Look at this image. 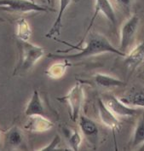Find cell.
I'll use <instances>...</instances> for the list:
<instances>
[{
  "mask_svg": "<svg viewBox=\"0 0 144 151\" xmlns=\"http://www.w3.org/2000/svg\"><path fill=\"white\" fill-rule=\"evenodd\" d=\"M85 42V45L84 47H80L79 45H72L70 44L64 43L65 45L72 47V49L78 50L79 52L76 54L72 55H56V54H49V57L56 58V59H64L67 60L68 62H79L83 59L88 58L90 56L101 55L103 53H112L115 55L125 57L126 54L122 52L120 49L115 48L107 37H105L103 34L96 32H91L85 35L84 39L82 40L81 43ZM72 49H69L67 50H57V53H65Z\"/></svg>",
  "mask_w": 144,
  "mask_h": 151,
  "instance_id": "cell-1",
  "label": "cell"
},
{
  "mask_svg": "<svg viewBox=\"0 0 144 151\" xmlns=\"http://www.w3.org/2000/svg\"><path fill=\"white\" fill-rule=\"evenodd\" d=\"M62 104H67L69 106V115L70 119L73 122H77L80 118V110L85 101V92L81 83L77 82L72 86L68 93L62 97L56 98Z\"/></svg>",
  "mask_w": 144,
  "mask_h": 151,
  "instance_id": "cell-4",
  "label": "cell"
},
{
  "mask_svg": "<svg viewBox=\"0 0 144 151\" xmlns=\"http://www.w3.org/2000/svg\"><path fill=\"white\" fill-rule=\"evenodd\" d=\"M97 105H98V114L101 121L107 127L110 128L114 133L120 127V121L119 118L105 105L101 98L98 99Z\"/></svg>",
  "mask_w": 144,
  "mask_h": 151,
  "instance_id": "cell-8",
  "label": "cell"
},
{
  "mask_svg": "<svg viewBox=\"0 0 144 151\" xmlns=\"http://www.w3.org/2000/svg\"><path fill=\"white\" fill-rule=\"evenodd\" d=\"M54 127V123L44 115L29 116L24 128L32 132H44L50 130Z\"/></svg>",
  "mask_w": 144,
  "mask_h": 151,
  "instance_id": "cell-10",
  "label": "cell"
},
{
  "mask_svg": "<svg viewBox=\"0 0 144 151\" xmlns=\"http://www.w3.org/2000/svg\"><path fill=\"white\" fill-rule=\"evenodd\" d=\"M94 81L99 87L106 89L123 87L126 86V83L123 80L104 73H96L94 75Z\"/></svg>",
  "mask_w": 144,
  "mask_h": 151,
  "instance_id": "cell-13",
  "label": "cell"
},
{
  "mask_svg": "<svg viewBox=\"0 0 144 151\" xmlns=\"http://www.w3.org/2000/svg\"><path fill=\"white\" fill-rule=\"evenodd\" d=\"M100 13H102L105 17L113 26L116 25V22H117L116 15H115L114 9H113V7H112V4L110 3V1L109 0H96V3H95V11H94L93 16L91 17L90 22L89 24L88 28L86 29V32H85V35H86L90 32V30L92 25L94 23L96 18Z\"/></svg>",
  "mask_w": 144,
  "mask_h": 151,
  "instance_id": "cell-7",
  "label": "cell"
},
{
  "mask_svg": "<svg viewBox=\"0 0 144 151\" xmlns=\"http://www.w3.org/2000/svg\"><path fill=\"white\" fill-rule=\"evenodd\" d=\"M30 1H32V2H34V0H30Z\"/></svg>",
  "mask_w": 144,
  "mask_h": 151,
  "instance_id": "cell-25",
  "label": "cell"
},
{
  "mask_svg": "<svg viewBox=\"0 0 144 151\" xmlns=\"http://www.w3.org/2000/svg\"><path fill=\"white\" fill-rule=\"evenodd\" d=\"M32 35V29L30 25L25 18H21L18 20L16 24V36L18 40L28 41Z\"/></svg>",
  "mask_w": 144,
  "mask_h": 151,
  "instance_id": "cell-20",
  "label": "cell"
},
{
  "mask_svg": "<svg viewBox=\"0 0 144 151\" xmlns=\"http://www.w3.org/2000/svg\"><path fill=\"white\" fill-rule=\"evenodd\" d=\"M72 3V0H59V11L58 14L56 16V21L53 24V26L51 27L50 30L49 31L48 33L45 35L46 38L49 39H52L56 36H59L61 33V28H62V17L64 15L65 11L67 10V9L68 7V5Z\"/></svg>",
  "mask_w": 144,
  "mask_h": 151,
  "instance_id": "cell-12",
  "label": "cell"
},
{
  "mask_svg": "<svg viewBox=\"0 0 144 151\" xmlns=\"http://www.w3.org/2000/svg\"><path fill=\"white\" fill-rule=\"evenodd\" d=\"M144 143V114L138 119L132 137L131 146L138 147Z\"/></svg>",
  "mask_w": 144,
  "mask_h": 151,
  "instance_id": "cell-19",
  "label": "cell"
},
{
  "mask_svg": "<svg viewBox=\"0 0 144 151\" xmlns=\"http://www.w3.org/2000/svg\"><path fill=\"white\" fill-rule=\"evenodd\" d=\"M60 143H61V137H60V136L56 135L55 137H54V139L49 143L47 146H44V148H41V149H39V150H57V148H58Z\"/></svg>",
  "mask_w": 144,
  "mask_h": 151,
  "instance_id": "cell-21",
  "label": "cell"
},
{
  "mask_svg": "<svg viewBox=\"0 0 144 151\" xmlns=\"http://www.w3.org/2000/svg\"><path fill=\"white\" fill-rule=\"evenodd\" d=\"M78 120L80 122V131L82 134L87 138L88 142L92 144H96L99 134V129L96 122L85 115H80Z\"/></svg>",
  "mask_w": 144,
  "mask_h": 151,
  "instance_id": "cell-9",
  "label": "cell"
},
{
  "mask_svg": "<svg viewBox=\"0 0 144 151\" xmlns=\"http://www.w3.org/2000/svg\"><path fill=\"white\" fill-rule=\"evenodd\" d=\"M0 22H4V19H3V18H1V17H0Z\"/></svg>",
  "mask_w": 144,
  "mask_h": 151,
  "instance_id": "cell-24",
  "label": "cell"
},
{
  "mask_svg": "<svg viewBox=\"0 0 144 151\" xmlns=\"http://www.w3.org/2000/svg\"><path fill=\"white\" fill-rule=\"evenodd\" d=\"M120 100L131 108H144V92L141 91H134L125 96L121 97Z\"/></svg>",
  "mask_w": 144,
  "mask_h": 151,
  "instance_id": "cell-17",
  "label": "cell"
},
{
  "mask_svg": "<svg viewBox=\"0 0 144 151\" xmlns=\"http://www.w3.org/2000/svg\"><path fill=\"white\" fill-rule=\"evenodd\" d=\"M25 114L28 117L32 115L45 116V109L41 100L39 93L37 90L33 91L32 96L25 109Z\"/></svg>",
  "mask_w": 144,
  "mask_h": 151,
  "instance_id": "cell-11",
  "label": "cell"
},
{
  "mask_svg": "<svg viewBox=\"0 0 144 151\" xmlns=\"http://www.w3.org/2000/svg\"><path fill=\"white\" fill-rule=\"evenodd\" d=\"M140 23V18L136 14H134L125 22L120 30V50L125 53L135 38L138 26ZM126 54V53H125Z\"/></svg>",
  "mask_w": 144,
  "mask_h": 151,
  "instance_id": "cell-5",
  "label": "cell"
},
{
  "mask_svg": "<svg viewBox=\"0 0 144 151\" xmlns=\"http://www.w3.org/2000/svg\"><path fill=\"white\" fill-rule=\"evenodd\" d=\"M62 60L63 61L62 62H57V63H53L50 67H49L48 69L45 71V73L50 79L58 80L62 78L65 74V73L67 72L68 67L72 65V63L68 62L67 60H64V59Z\"/></svg>",
  "mask_w": 144,
  "mask_h": 151,
  "instance_id": "cell-15",
  "label": "cell"
},
{
  "mask_svg": "<svg viewBox=\"0 0 144 151\" xmlns=\"http://www.w3.org/2000/svg\"><path fill=\"white\" fill-rule=\"evenodd\" d=\"M125 63L130 70H134L136 67L144 61V40L138 44L128 55H126Z\"/></svg>",
  "mask_w": 144,
  "mask_h": 151,
  "instance_id": "cell-14",
  "label": "cell"
},
{
  "mask_svg": "<svg viewBox=\"0 0 144 151\" xmlns=\"http://www.w3.org/2000/svg\"><path fill=\"white\" fill-rule=\"evenodd\" d=\"M49 4L50 5V7H54V4H55V0H48Z\"/></svg>",
  "mask_w": 144,
  "mask_h": 151,
  "instance_id": "cell-23",
  "label": "cell"
},
{
  "mask_svg": "<svg viewBox=\"0 0 144 151\" xmlns=\"http://www.w3.org/2000/svg\"><path fill=\"white\" fill-rule=\"evenodd\" d=\"M115 3L125 11H129L130 7L134 0H114Z\"/></svg>",
  "mask_w": 144,
  "mask_h": 151,
  "instance_id": "cell-22",
  "label": "cell"
},
{
  "mask_svg": "<svg viewBox=\"0 0 144 151\" xmlns=\"http://www.w3.org/2000/svg\"><path fill=\"white\" fill-rule=\"evenodd\" d=\"M5 141L9 148L17 149L23 143V134L19 128L14 127L7 132Z\"/></svg>",
  "mask_w": 144,
  "mask_h": 151,
  "instance_id": "cell-16",
  "label": "cell"
},
{
  "mask_svg": "<svg viewBox=\"0 0 144 151\" xmlns=\"http://www.w3.org/2000/svg\"><path fill=\"white\" fill-rule=\"evenodd\" d=\"M19 60L13 75H21L29 71L44 56V50L28 41L18 40Z\"/></svg>",
  "mask_w": 144,
  "mask_h": 151,
  "instance_id": "cell-2",
  "label": "cell"
},
{
  "mask_svg": "<svg viewBox=\"0 0 144 151\" xmlns=\"http://www.w3.org/2000/svg\"><path fill=\"white\" fill-rule=\"evenodd\" d=\"M62 131L64 132V135L67 137V143L69 145L70 150H79L80 144L82 142V134L78 130H70L67 127L62 128Z\"/></svg>",
  "mask_w": 144,
  "mask_h": 151,
  "instance_id": "cell-18",
  "label": "cell"
},
{
  "mask_svg": "<svg viewBox=\"0 0 144 151\" xmlns=\"http://www.w3.org/2000/svg\"><path fill=\"white\" fill-rule=\"evenodd\" d=\"M104 104L117 116L122 118L132 117L136 114L137 111L134 108L129 107L125 104L120 98L111 94H105L102 98Z\"/></svg>",
  "mask_w": 144,
  "mask_h": 151,
  "instance_id": "cell-6",
  "label": "cell"
},
{
  "mask_svg": "<svg viewBox=\"0 0 144 151\" xmlns=\"http://www.w3.org/2000/svg\"><path fill=\"white\" fill-rule=\"evenodd\" d=\"M0 10L16 14L55 11L52 7L40 5L30 0H0Z\"/></svg>",
  "mask_w": 144,
  "mask_h": 151,
  "instance_id": "cell-3",
  "label": "cell"
}]
</instances>
